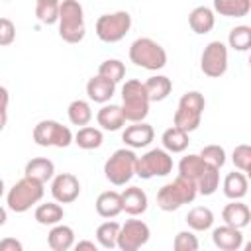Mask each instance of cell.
Listing matches in <instances>:
<instances>
[{"instance_id":"cell-11","label":"cell","mask_w":251,"mask_h":251,"mask_svg":"<svg viewBox=\"0 0 251 251\" xmlns=\"http://www.w3.org/2000/svg\"><path fill=\"white\" fill-rule=\"evenodd\" d=\"M200 71L210 78H220L227 71V45L224 41H210L200 55Z\"/></svg>"},{"instance_id":"cell-37","label":"cell","mask_w":251,"mask_h":251,"mask_svg":"<svg viewBox=\"0 0 251 251\" xmlns=\"http://www.w3.org/2000/svg\"><path fill=\"white\" fill-rule=\"evenodd\" d=\"M218 186H220V171L214 167H208L202 173V176L196 180V190L202 196H212L218 190Z\"/></svg>"},{"instance_id":"cell-39","label":"cell","mask_w":251,"mask_h":251,"mask_svg":"<svg viewBox=\"0 0 251 251\" xmlns=\"http://www.w3.org/2000/svg\"><path fill=\"white\" fill-rule=\"evenodd\" d=\"M231 161H233V165L239 173H243V175L249 173V169H251V147L247 143L235 145V149L231 153Z\"/></svg>"},{"instance_id":"cell-28","label":"cell","mask_w":251,"mask_h":251,"mask_svg":"<svg viewBox=\"0 0 251 251\" xmlns=\"http://www.w3.org/2000/svg\"><path fill=\"white\" fill-rule=\"evenodd\" d=\"M200 122H202V114L200 112H196L192 108H186V106H180V104H178V108H176V112L173 116L175 127L182 129L184 133H190V131L198 129Z\"/></svg>"},{"instance_id":"cell-12","label":"cell","mask_w":251,"mask_h":251,"mask_svg":"<svg viewBox=\"0 0 251 251\" xmlns=\"http://www.w3.org/2000/svg\"><path fill=\"white\" fill-rule=\"evenodd\" d=\"M51 194L57 204H71L80 194V182L73 173H59L51 180Z\"/></svg>"},{"instance_id":"cell-47","label":"cell","mask_w":251,"mask_h":251,"mask_svg":"<svg viewBox=\"0 0 251 251\" xmlns=\"http://www.w3.org/2000/svg\"><path fill=\"white\" fill-rule=\"evenodd\" d=\"M6 220H8V214H6V210L0 206V227L6 224Z\"/></svg>"},{"instance_id":"cell-33","label":"cell","mask_w":251,"mask_h":251,"mask_svg":"<svg viewBox=\"0 0 251 251\" xmlns=\"http://www.w3.org/2000/svg\"><path fill=\"white\" fill-rule=\"evenodd\" d=\"M118 233H120V224L114 220H106L96 227V241L104 249H114L118 241Z\"/></svg>"},{"instance_id":"cell-6","label":"cell","mask_w":251,"mask_h":251,"mask_svg":"<svg viewBox=\"0 0 251 251\" xmlns=\"http://www.w3.org/2000/svg\"><path fill=\"white\" fill-rule=\"evenodd\" d=\"M135 163H137V155L133 149L127 147L116 149L104 163V176L114 186H124L135 175Z\"/></svg>"},{"instance_id":"cell-13","label":"cell","mask_w":251,"mask_h":251,"mask_svg":"<svg viewBox=\"0 0 251 251\" xmlns=\"http://www.w3.org/2000/svg\"><path fill=\"white\" fill-rule=\"evenodd\" d=\"M155 139V129L147 122H137L127 126L122 131V141L127 145V149H141L147 147Z\"/></svg>"},{"instance_id":"cell-31","label":"cell","mask_w":251,"mask_h":251,"mask_svg":"<svg viewBox=\"0 0 251 251\" xmlns=\"http://www.w3.org/2000/svg\"><path fill=\"white\" fill-rule=\"evenodd\" d=\"M214 10L226 18H243L251 10L249 0H214Z\"/></svg>"},{"instance_id":"cell-1","label":"cell","mask_w":251,"mask_h":251,"mask_svg":"<svg viewBox=\"0 0 251 251\" xmlns=\"http://www.w3.org/2000/svg\"><path fill=\"white\" fill-rule=\"evenodd\" d=\"M59 37L67 43H80L86 35L84 12L76 0L59 2Z\"/></svg>"},{"instance_id":"cell-21","label":"cell","mask_w":251,"mask_h":251,"mask_svg":"<svg viewBox=\"0 0 251 251\" xmlns=\"http://www.w3.org/2000/svg\"><path fill=\"white\" fill-rule=\"evenodd\" d=\"M47 245L51 251H69L75 245V229L65 224H57L47 233Z\"/></svg>"},{"instance_id":"cell-15","label":"cell","mask_w":251,"mask_h":251,"mask_svg":"<svg viewBox=\"0 0 251 251\" xmlns=\"http://www.w3.org/2000/svg\"><path fill=\"white\" fill-rule=\"evenodd\" d=\"M120 196H122V212L129 216H141L149 206L147 194L139 186H127L124 192H120Z\"/></svg>"},{"instance_id":"cell-20","label":"cell","mask_w":251,"mask_h":251,"mask_svg":"<svg viewBox=\"0 0 251 251\" xmlns=\"http://www.w3.org/2000/svg\"><path fill=\"white\" fill-rule=\"evenodd\" d=\"M188 25L194 33L198 35H204L208 31L214 29L216 25V16H214V10L208 8V6H196L190 14H188Z\"/></svg>"},{"instance_id":"cell-24","label":"cell","mask_w":251,"mask_h":251,"mask_svg":"<svg viewBox=\"0 0 251 251\" xmlns=\"http://www.w3.org/2000/svg\"><path fill=\"white\" fill-rule=\"evenodd\" d=\"M224 194L229 198V200H241L245 194H247V188H249V180H247V175L243 173H227L226 178H224Z\"/></svg>"},{"instance_id":"cell-2","label":"cell","mask_w":251,"mask_h":251,"mask_svg":"<svg viewBox=\"0 0 251 251\" xmlns=\"http://www.w3.org/2000/svg\"><path fill=\"white\" fill-rule=\"evenodd\" d=\"M198 196L196 184L184 176H176L175 180L163 184L157 192V206L163 212H173L178 210L184 204L194 202V198Z\"/></svg>"},{"instance_id":"cell-8","label":"cell","mask_w":251,"mask_h":251,"mask_svg":"<svg viewBox=\"0 0 251 251\" xmlns=\"http://www.w3.org/2000/svg\"><path fill=\"white\" fill-rule=\"evenodd\" d=\"M31 137L39 147H69L73 143V131L57 120L37 122Z\"/></svg>"},{"instance_id":"cell-40","label":"cell","mask_w":251,"mask_h":251,"mask_svg":"<svg viewBox=\"0 0 251 251\" xmlns=\"http://www.w3.org/2000/svg\"><path fill=\"white\" fill-rule=\"evenodd\" d=\"M198 237L194 235V231H178L173 239V251H198Z\"/></svg>"},{"instance_id":"cell-29","label":"cell","mask_w":251,"mask_h":251,"mask_svg":"<svg viewBox=\"0 0 251 251\" xmlns=\"http://www.w3.org/2000/svg\"><path fill=\"white\" fill-rule=\"evenodd\" d=\"M186 224L192 231H206L214 226V212L208 206H194L186 214Z\"/></svg>"},{"instance_id":"cell-45","label":"cell","mask_w":251,"mask_h":251,"mask_svg":"<svg viewBox=\"0 0 251 251\" xmlns=\"http://www.w3.org/2000/svg\"><path fill=\"white\" fill-rule=\"evenodd\" d=\"M10 104V92L6 86H0V112H6Z\"/></svg>"},{"instance_id":"cell-41","label":"cell","mask_w":251,"mask_h":251,"mask_svg":"<svg viewBox=\"0 0 251 251\" xmlns=\"http://www.w3.org/2000/svg\"><path fill=\"white\" fill-rule=\"evenodd\" d=\"M178 104H180V106H186V108H192V110H196V112H200V114H202L204 108H206L204 94L198 92V90H188V92H184V94L180 96Z\"/></svg>"},{"instance_id":"cell-17","label":"cell","mask_w":251,"mask_h":251,"mask_svg":"<svg viewBox=\"0 0 251 251\" xmlns=\"http://www.w3.org/2000/svg\"><path fill=\"white\" fill-rule=\"evenodd\" d=\"M24 176L45 184L47 180H51L55 176V163L51 159H47V157H33V159H29L25 163Z\"/></svg>"},{"instance_id":"cell-38","label":"cell","mask_w":251,"mask_h":251,"mask_svg":"<svg viewBox=\"0 0 251 251\" xmlns=\"http://www.w3.org/2000/svg\"><path fill=\"white\" fill-rule=\"evenodd\" d=\"M198 155H200V159H202L208 167H214V169H218V171L226 165V149H224L222 145H216V143L206 145V147H202V151H200Z\"/></svg>"},{"instance_id":"cell-43","label":"cell","mask_w":251,"mask_h":251,"mask_svg":"<svg viewBox=\"0 0 251 251\" xmlns=\"http://www.w3.org/2000/svg\"><path fill=\"white\" fill-rule=\"evenodd\" d=\"M0 251H24V245L16 237H4L0 239Z\"/></svg>"},{"instance_id":"cell-46","label":"cell","mask_w":251,"mask_h":251,"mask_svg":"<svg viewBox=\"0 0 251 251\" xmlns=\"http://www.w3.org/2000/svg\"><path fill=\"white\" fill-rule=\"evenodd\" d=\"M6 122H8V112H0V131L6 127Z\"/></svg>"},{"instance_id":"cell-34","label":"cell","mask_w":251,"mask_h":251,"mask_svg":"<svg viewBox=\"0 0 251 251\" xmlns=\"http://www.w3.org/2000/svg\"><path fill=\"white\" fill-rule=\"evenodd\" d=\"M98 76H102V78L118 84L126 76V65L120 59H106L98 67Z\"/></svg>"},{"instance_id":"cell-14","label":"cell","mask_w":251,"mask_h":251,"mask_svg":"<svg viewBox=\"0 0 251 251\" xmlns=\"http://www.w3.org/2000/svg\"><path fill=\"white\" fill-rule=\"evenodd\" d=\"M222 220H224V226H229V227H235V229H243L251 222V210L241 200H231L229 204L224 206Z\"/></svg>"},{"instance_id":"cell-9","label":"cell","mask_w":251,"mask_h":251,"mask_svg":"<svg viewBox=\"0 0 251 251\" xmlns=\"http://www.w3.org/2000/svg\"><path fill=\"white\" fill-rule=\"evenodd\" d=\"M173 171V157L165 149H149L141 157H137L135 163V175L139 178H155V176H167Z\"/></svg>"},{"instance_id":"cell-18","label":"cell","mask_w":251,"mask_h":251,"mask_svg":"<svg viewBox=\"0 0 251 251\" xmlns=\"http://www.w3.org/2000/svg\"><path fill=\"white\" fill-rule=\"evenodd\" d=\"M96 122L100 126V129H106V131H118L126 126V118H124V112H122V106L118 104H104L98 114H96Z\"/></svg>"},{"instance_id":"cell-44","label":"cell","mask_w":251,"mask_h":251,"mask_svg":"<svg viewBox=\"0 0 251 251\" xmlns=\"http://www.w3.org/2000/svg\"><path fill=\"white\" fill-rule=\"evenodd\" d=\"M73 251H100V249L96 247L94 241H90V239H80L78 243L73 245Z\"/></svg>"},{"instance_id":"cell-3","label":"cell","mask_w":251,"mask_h":251,"mask_svg":"<svg viewBox=\"0 0 251 251\" xmlns=\"http://www.w3.org/2000/svg\"><path fill=\"white\" fill-rule=\"evenodd\" d=\"M149 98L147 92L143 88V82L137 78L126 80V84L122 86V112L126 122L137 124L143 122L149 114Z\"/></svg>"},{"instance_id":"cell-10","label":"cell","mask_w":251,"mask_h":251,"mask_svg":"<svg viewBox=\"0 0 251 251\" xmlns=\"http://www.w3.org/2000/svg\"><path fill=\"white\" fill-rule=\"evenodd\" d=\"M151 237V229L143 220H126V224H120V233L116 247L120 251H139Z\"/></svg>"},{"instance_id":"cell-26","label":"cell","mask_w":251,"mask_h":251,"mask_svg":"<svg viewBox=\"0 0 251 251\" xmlns=\"http://www.w3.org/2000/svg\"><path fill=\"white\" fill-rule=\"evenodd\" d=\"M104 141V133L100 127H94V126H84V127H78V131L73 135V143H76L80 149H98Z\"/></svg>"},{"instance_id":"cell-30","label":"cell","mask_w":251,"mask_h":251,"mask_svg":"<svg viewBox=\"0 0 251 251\" xmlns=\"http://www.w3.org/2000/svg\"><path fill=\"white\" fill-rule=\"evenodd\" d=\"M35 220H37V224H41V226H57V224H61V220L65 218V210H63V206L61 204H57V202H45V204H39L37 208H35Z\"/></svg>"},{"instance_id":"cell-42","label":"cell","mask_w":251,"mask_h":251,"mask_svg":"<svg viewBox=\"0 0 251 251\" xmlns=\"http://www.w3.org/2000/svg\"><path fill=\"white\" fill-rule=\"evenodd\" d=\"M16 39V25L10 18H0V47L12 45Z\"/></svg>"},{"instance_id":"cell-23","label":"cell","mask_w":251,"mask_h":251,"mask_svg":"<svg viewBox=\"0 0 251 251\" xmlns=\"http://www.w3.org/2000/svg\"><path fill=\"white\" fill-rule=\"evenodd\" d=\"M143 88H145V92H147L149 102H161V100H165V98L171 94L173 82H171V78L165 76V75H153V76H149V78L143 82Z\"/></svg>"},{"instance_id":"cell-7","label":"cell","mask_w":251,"mask_h":251,"mask_svg":"<svg viewBox=\"0 0 251 251\" xmlns=\"http://www.w3.org/2000/svg\"><path fill=\"white\" fill-rule=\"evenodd\" d=\"M129 29H131V16L126 10H118V12H112V14H102L94 24V31H96L98 39L104 41V43L122 41L127 35Z\"/></svg>"},{"instance_id":"cell-36","label":"cell","mask_w":251,"mask_h":251,"mask_svg":"<svg viewBox=\"0 0 251 251\" xmlns=\"http://www.w3.org/2000/svg\"><path fill=\"white\" fill-rule=\"evenodd\" d=\"M35 16L45 25L57 24V20H59V2L57 0H37Z\"/></svg>"},{"instance_id":"cell-25","label":"cell","mask_w":251,"mask_h":251,"mask_svg":"<svg viewBox=\"0 0 251 251\" xmlns=\"http://www.w3.org/2000/svg\"><path fill=\"white\" fill-rule=\"evenodd\" d=\"M208 169V165L200 159L198 153H188L178 163V176H184L196 184V180L202 176V173Z\"/></svg>"},{"instance_id":"cell-22","label":"cell","mask_w":251,"mask_h":251,"mask_svg":"<svg viewBox=\"0 0 251 251\" xmlns=\"http://www.w3.org/2000/svg\"><path fill=\"white\" fill-rule=\"evenodd\" d=\"M116 92V84L102 78V76H90L88 82H86V94L92 102H98V104H108L110 98L114 96Z\"/></svg>"},{"instance_id":"cell-16","label":"cell","mask_w":251,"mask_h":251,"mask_svg":"<svg viewBox=\"0 0 251 251\" xmlns=\"http://www.w3.org/2000/svg\"><path fill=\"white\" fill-rule=\"evenodd\" d=\"M212 241L220 251H239V247L243 245V233L241 229L220 226V227H214Z\"/></svg>"},{"instance_id":"cell-27","label":"cell","mask_w":251,"mask_h":251,"mask_svg":"<svg viewBox=\"0 0 251 251\" xmlns=\"http://www.w3.org/2000/svg\"><path fill=\"white\" fill-rule=\"evenodd\" d=\"M188 133H184L182 129H178V127H167L165 131H163V135H161V143H163V149L167 151V153H182L186 147H188Z\"/></svg>"},{"instance_id":"cell-5","label":"cell","mask_w":251,"mask_h":251,"mask_svg":"<svg viewBox=\"0 0 251 251\" xmlns=\"http://www.w3.org/2000/svg\"><path fill=\"white\" fill-rule=\"evenodd\" d=\"M43 186H45V184H41V182H37V180H31V178H27V176L20 178V180L8 190V194H6V204H8V208H10L12 212H16V214L27 212L31 206H35V204L41 202V198H43V194H45V188H43Z\"/></svg>"},{"instance_id":"cell-32","label":"cell","mask_w":251,"mask_h":251,"mask_svg":"<svg viewBox=\"0 0 251 251\" xmlns=\"http://www.w3.org/2000/svg\"><path fill=\"white\" fill-rule=\"evenodd\" d=\"M67 116H69V122H71L73 126L84 127V126H88L90 120H92V108H90V104H88L86 100L76 98V100H73V102L69 104Z\"/></svg>"},{"instance_id":"cell-19","label":"cell","mask_w":251,"mask_h":251,"mask_svg":"<svg viewBox=\"0 0 251 251\" xmlns=\"http://www.w3.org/2000/svg\"><path fill=\"white\" fill-rule=\"evenodd\" d=\"M94 206H96V214L100 218L112 220L122 212V196L118 190H104L98 194Z\"/></svg>"},{"instance_id":"cell-35","label":"cell","mask_w":251,"mask_h":251,"mask_svg":"<svg viewBox=\"0 0 251 251\" xmlns=\"http://www.w3.org/2000/svg\"><path fill=\"white\" fill-rule=\"evenodd\" d=\"M227 43L233 51H247L251 47V27L249 25H235L229 29Z\"/></svg>"},{"instance_id":"cell-48","label":"cell","mask_w":251,"mask_h":251,"mask_svg":"<svg viewBox=\"0 0 251 251\" xmlns=\"http://www.w3.org/2000/svg\"><path fill=\"white\" fill-rule=\"evenodd\" d=\"M2 196H4V180L0 178V198H2Z\"/></svg>"},{"instance_id":"cell-4","label":"cell","mask_w":251,"mask_h":251,"mask_svg":"<svg viewBox=\"0 0 251 251\" xmlns=\"http://www.w3.org/2000/svg\"><path fill=\"white\" fill-rule=\"evenodd\" d=\"M129 61L147 71H161L167 65V51L151 37H137L129 45Z\"/></svg>"}]
</instances>
